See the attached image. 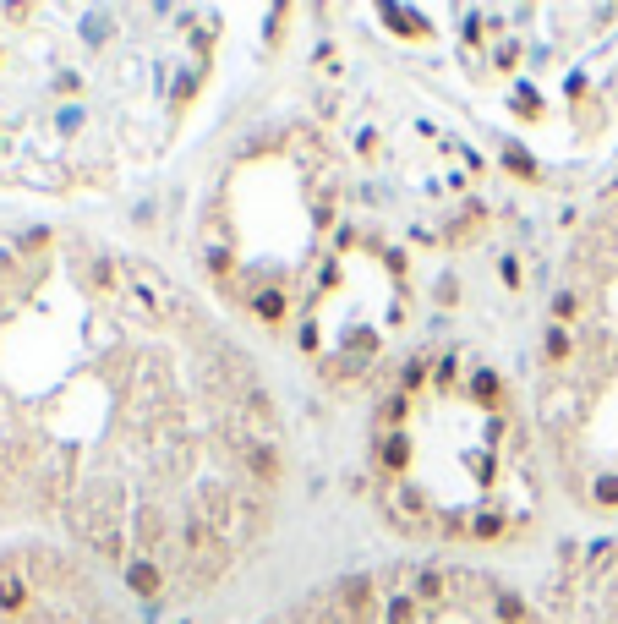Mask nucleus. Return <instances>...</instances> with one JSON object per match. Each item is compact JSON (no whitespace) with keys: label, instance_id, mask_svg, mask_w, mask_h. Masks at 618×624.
Returning <instances> with one entry per match:
<instances>
[{"label":"nucleus","instance_id":"nucleus-1","mask_svg":"<svg viewBox=\"0 0 618 624\" xmlns=\"http://www.w3.org/2000/svg\"><path fill=\"white\" fill-rule=\"evenodd\" d=\"M181 559H186L192 586H214L219 575L230 570V542L214 531V520H208L203 504H192V510L181 515Z\"/></svg>","mask_w":618,"mask_h":624},{"label":"nucleus","instance_id":"nucleus-2","mask_svg":"<svg viewBox=\"0 0 618 624\" xmlns=\"http://www.w3.org/2000/svg\"><path fill=\"white\" fill-rule=\"evenodd\" d=\"M121 280H126V296H132V307L143 312V318H170V312H176V296H170V285H165V274H159V269L126 258Z\"/></svg>","mask_w":618,"mask_h":624},{"label":"nucleus","instance_id":"nucleus-3","mask_svg":"<svg viewBox=\"0 0 618 624\" xmlns=\"http://www.w3.org/2000/svg\"><path fill=\"white\" fill-rule=\"evenodd\" d=\"M121 581L132 597H143V603H165V564L148 559V553H132V559L121 564Z\"/></svg>","mask_w":618,"mask_h":624},{"label":"nucleus","instance_id":"nucleus-4","mask_svg":"<svg viewBox=\"0 0 618 624\" xmlns=\"http://www.w3.org/2000/svg\"><path fill=\"white\" fill-rule=\"evenodd\" d=\"M33 581L17 570V564H0V619H22L33 608Z\"/></svg>","mask_w":618,"mask_h":624},{"label":"nucleus","instance_id":"nucleus-5","mask_svg":"<svg viewBox=\"0 0 618 624\" xmlns=\"http://www.w3.org/2000/svg\"><path fill=\"white\" fill-rule=\"evenodd\" d=\"M372 466H378L383 477H405V471H411V438H405V433H383L378 449H372Z\"/></svg>","mask_w":618,"mask_h":624},{"label":"nucleus","instance_id":"nucleus-6","mask_svg":"<svg viewBox=\"0 0 618 624\" xmlns=\"http://www.w3.org/2000/svg\"><path fill=\"white\" fill-rule=\"evenodd\" d=\"M340 608H345V619H351V624L372 619V581H367V575H351V581L340 586Z\"/></svg>","mask_w":618,"mask_h":624},{"label":"nucleus","instance_id":"nucleus-7","mask_svg":"<svg viewBox=\"0 0 618 624\" xmlns=\"http://www.w3.org/2000/svg\"><path fill=\"white\" fill-rule=\"evenodd\" d=\"M465 395H471L482 411H493V416H498V400H504V378H498L493 367H476L471 384H465Z\"/></svg>","mask_w":618,"mask_h":624},{"label":"nucleus","instance_id":"nucleus-8","mask_svg":"<svg viewBox=\"0 0 618 624\" xmlns=\"http://www.w3.org/2000/svg\"><path fill=\"white\" fill-rule=\"evenodd\" d=\"M137 553H148V559L165 553V510H143V515H137Z\"/></svg>","mask_w":618,"mask_h":624},{"label":"nucleus","instance_id":"nucleus-9","mask_svg":"<svg viewBox=\"0 0 618 624\" xmlns=\"http://www.w3.org/2000/svg\"><path fill=\"white\" fill-rule=\"evenodd\" d=\"M493 614H498V624H536L531 603L520 592H509V586H498V592H493Z\"/></svg>","mask_w":618,"mask_h":624},{"label":"nucleus","instance_id":"nucleus-10","mask_svg":"<svg viewBox=\"0 0 618 624\" xmlns=\"http://www.w3.org/2000/svg\"><path fill=\"white\" fill-rule=\"evenodd\" d=\"M285 291H274V285H263V291H252V318L258 323H268V329H274V323H285Z\"/></svg>","mask_w":618,"mask_h":624},{"label":"nucleus","instance_id":"nucleus-11","mask_svg":"<svg viewBox=\"0 0 618 624\" xmlns=\"http://www.w3.org/2000/svg\"><path fill=\"white\" fill-rule=\"evenodd\" d=\"M542 356L553 367H564L569 356H575V334H569L564 323H547V329H542Z\"/></svg>","mask_w":618,"mask_h":624},{"label":"nucleus","instance_id":"nucleus-12","mask_svg":"<svg viewBox=\"0 0 618 624\" xmlns=\"http://www.w3.org/2000/svg\"><path fill=\"white\" fill-rule=\"evenodd\" d=\"M416 603H443L449 597V575L438 570V564H427V570H416V586H411Z\"/></svg>","mask_w":618,"mask_h":624},{"label":"nucleus","instance_id":"nucleus-13","mask_svg":"<svg viewBox=\"0 0 618 624\" xmlns=\"http://www.w3.org/2000/svg\"><path fill=\"white\" fill-rule=\"evenodd\" d=\"M405 416H411V395L394 389V395L378 400V427H383V433H405Z\"/></svg>","mask_w":618,"mask_h":624},{"label":"nucleus","instance_id":"nucleus-14","mask_svg":"<svg viewBox=\"0 0 618 624\" xmlns=\"http://www.w3.org/2000/svg\"><path fill=\"white\" fill-rule=\"evenodd\" d=\"M383 22H389V33H400V39H427V22L416 17V11H400V6H383Z\"/></svg>","mask_w":618,"mask_h":624},{"label":"nucleus","instance_id":"nucleus-15","mask_svg":"<svg viewBox=\"0 0 618 624\" xmlns=\"http://www.w3.org/2000/svg\"><path fill=\"white\" fill-rule=\"evenodd\" d=\"M504 170H509V176H520V181H542V165H536V154H526L520 143L504 148Z\"/></svg>","mask_w":618,"mask_h":624},{"label":"nucleus","instance_id":"nucleus-16","mask_svg":"<svg viewBox=\"0 0 618 624\" xmlns=\"http://www.w3.org/2000/svg\"><path fill=\"white\" fill-rule=\"evenodd\" d=\"M504 531H509V515L504 510H476L471 515V537L476 542H493V537H504Z\"/></svg>","mask_w":618,"mask_h":624},{"label":"nucleus","instance_id":"nucleus-17","mask_svg":"<svg viewBox=\"0 0 618 624\" xmlns=\"http://www.w3.org/2000/svg\"><path fill=\"white\" fill-rule=\"evenodd\" d=\"M591 504H597V510H618V471H597V477H591Z\"/></svg>","mask_w":618,"mask_h":624},{"label":"nucleus","instance_id":"nucleus-18","mask_svg":"<svg viewBox=\"0 0 618 624\" xmlns=\"http://www.w3.org/2000/svg\"><path fill=\"white\" fill-rule=\"evenodd\" d=\"M93 291H104V296H115V291H126V280H121V269H115L110 258H93Z\"/></svg>","mask_w":618,"mask_h":624},{"label":"nucleus","instance_id":"nucleus-19","mask_svg":"<svg viewBox=\"0 0 618 624\" xmlns=\"http://www.w3.org/2000/svg\"><path fill=\"white\" fill-rule=\"evenodd\" d=\"M383 619H389V624H411V619H416V597H411V592L389 597V608H383Z\"/></svg>","mask_w":618,"mask_h":624},{"label":"nucleus","instance_id":"nucleus-20","mask_svg":"<svg viewBox=\"0 0 618 624\" xmlns=\"http://www.w3.org/2000/svg\"><path fill=\"white\" fill-rule=\"evenodd\" d=\"M575 318H580V296L575 291H558L553 296V323H564V329H569Z\"/></svg>","mask_w":618,"mask_h":624},{"label":"nucleus","instance_id":"nucleus-21","mask_svg":"<svg viewBox=\"0 0 618 624\" xmlns=\"http://www.w3.org/2000/svg\"><path fill=\"white\" fill-rule=\"evenodd\" d=\"M427 373H433V367H427L422 356H416V362H405V373H400V395H416V389L427 384Z\"/></svg>","mask_w":618,"mask_h":624},{"label":"nucleus","instance_id":"nucleus-22","mask_svg":"<svg viewBox=\"0 0 618 624\" xmlns=\"http://www.w3.org/2000/svg\"><path fill=\"white\" fill-rule=\"evenodd\" d=\"M230 269H236V258L225 247H208V274H230Z\"/></svg>","mask_w":618,"mask_h":624},{"label":"nucleus","instance_id":"nucleus-23","mask_svg":"<svg viewBox=\"0 0 618 624\" xmlns=\"http://www.w3.org/2000/svg\"><path fill=\"white\" fill-rule=\"evenodd\" d=\"M296 345H301V351H307V356H312V351H318V345H323V340H318V323H312V318H307V323H301V329H296Z\"/></svg>","mask_w":618,"mask_h":624},{"label":"nucleus","instance_id":"nucleus-24","mask_svg":"<svg viewBox=\"0 0 618 624\" xmlns=\"http://www.w3.org/2000/svg\"><path fill=\"white\" fill-rule=\"evenodd\" d=\"M433 384H438V389H449V384H454V356H443V362L433 367Z\"/></svg>","mask_w":618,"mask_h":624},{"label":"nucleus","instance_id":"nucleus-25","mask_svg":"<svg viewBox=\"0 0 618 624\" xmlns=\"http://www.w3.org/2000/svg\"><path fill=\"white\" fill-rule=\"evenodd\" d=\"M498 274H504V285H509V291H520V263H515V258H504V263H498Z\"/></svg>","mask_w":618,"mask_h":624},{"label":"nucleus","instance_id":"nucleus-26","mask_svg":"<svg viewBox=\"0 0 618 624\" xmlns=\"http://www.w3.org/2000/svg\"><path fill=\"white\" fill-rule=\"evenodd\" d=\"M351 345H356L361 356H367V351H378V340H372V329H356V340H345V351H351Z\"/></svg>","mask_w":618,"mask_h":624},{"label":"nucleus","instance_id":"nucleus-27","mask_svg":"<svg viewBox=\"0 0 618 624\" xmlns=\"http://www.w3.org/2000/svg\"><path fill=\"white\" fill-rule=\"evenodd\" d=\"M351 247H356V230L340 225V230H334V252H351Z\"/></svg>","mask_w":618,"mask_h":624},{"label":"nucleus","instance_id":"nucleus-28","mask_svg":"<svg viewBox=\"0 0 618 624\" xmlns=\"http://www.w3.org/2000/svg\"><path fill=\"white\" fill-rule=\"evenodd\" d=\"M438 302H443V307H454V302H460V285L443 280V285H438Z\"/></svg>","mask_w":618,"mask_h":624},{"label":"nucleus","instance_id":"nucleus-29","mask_svg":"<svg viewBox=\"0 0 618 624\" xmlns=\"http://www.w3.org/2000/svg\"><path fill=\"white\" fill-rule=\"evenodd\" d=\"M181 624H186V619H181Z\"/></svg>","mask_w":618,"mask_h":624}]
</instances>
